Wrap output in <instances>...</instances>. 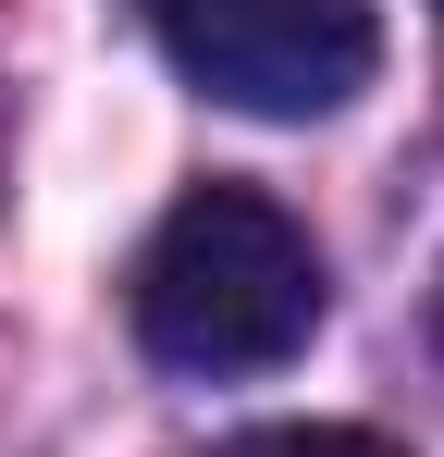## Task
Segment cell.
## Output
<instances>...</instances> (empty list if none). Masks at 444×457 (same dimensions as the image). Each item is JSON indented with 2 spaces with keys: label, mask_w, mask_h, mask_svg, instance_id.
I'll list each match as a JSON object with an SVG mask.
<instances>
[{
  "label": "cell",
  "mask_w": 444,
  "mask_h": 457,
  "mask_svg": "<svg viewBox=\"0 0 444 457\" xmlns=\"http://www.w3.org/2000/svg\"><path fill=\"white\" fill-rule=\"evenodd\" d=\"M136 346L160 371H198V383H234V371H284L296 346L321 334V247L296 223L284 198H259V186H185L160 235L136 247Z\"/></svg>",
  "instance_id": "1"
},
{
  "label": "cell",
  "mask_w": 444,
  "mask_h": 457,
  "mask_svg": "<svg viewBox=\"0 0 444 457\" xmlns=\"http://www.w3.org/2000/svg\"><path fill=\"white\" fill-rule=\"evenodd\" d=\"M136 12L173 50V75L222 112H247V124H321L382 62L370 0H136Z\"/></svg>",
  "instance_id": "2"
},
{
  "label": "cell",
  "mask_w": 444,
  "mask_h": 457,
  "mask_svg": "<svg viewBox=\"0 0 444 457\" xmlns=\"http://www.w3.org/2000/svg\"><path fill=\"white\" fill-rule=\"evenodd\" d=\"M234 457H407L382 433H346V420H284V433H247Z\"/></svg>",
  "instance_id": "3"
},
{
  "label": "cell",
  "mask_w": 444,
  "mask_h": 457,
  "mask_svg": "<svg viewBox=\"0 0 444 457\" xmlns=\"http://www.w3.org/2000/svg\"><path fill=\"white\" fill-rule=\"evenodd\" d=\"M432 12H444V0H432Z\"/></svg>",
  "instance_id": "4"
}]
</instances>
